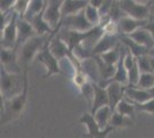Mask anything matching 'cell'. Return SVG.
Here are the masks:
<instances>
[{"label":"cell","instance_id":"1","mask_svg":"<svg viewBox=\"0 0 154 138\" xmlns=\"http://www.w3.org/2000/svg\"><path fill=\"white\" fill-rule=\"evenodd\" d=\"M0 94L5 99H11L16 97L24 90L26 79L28 77V68L23 69L22 72H12L1 67L0 72Z\"/></svg>","mask_w":154,"mask_h":138},{"label":"cell","instance_id":"2","mask_svg":"<svg viewBox=\"0 0 154 138\" xmlns=\"http://www.w3.org/2000/svg\"><path fill=\"white\" fill-rule=\"evenodd\" d=\"M28 101V77L26 79L24 90L16 97L5 99L1 97V124H7L22 115Z\"/></svg>","mask_w":154,"mask_h":138},{"label":"cell","instance_id":"3","mask_svg":"<svg viewBox=\"0 0 154 138\" xmlns=\"http://www.w3.org/2000/svg\"><path fill=\"white\" fill-rule=\"evenodd\" d=\"M50 36L51 35H36L17 48L20 65L23 67V69H26L29 63L32 62V60L37 58L38 53L46 45Z\"/></svg>","mask_w":154,"mask_h":138},{"label":"cell","instance_id":"4","mask_svg":"<svg viewBox=\"0 0 154 138\" xmlns=\"http://www.w3.org/2000/svg\"><path fill=\"white\" fill-rule=\"evenodd\" d=\"M53 33H52V35H53ZM51 36H50V38L47 40L46 45L43 47V50L38 53V55H37V58H36L40 63H43V65L45 66V68H46L45 77H50V76H53V75H57V74H61V72H62L61 67H60V60L52 53L51 48H50V39H51Z\"/></svg>","mask_w":154,"mask_h":138},{"label":"cell","instance_id":"5","mask_svg":"<svg viewBox=\"0 0 154 138\" xmlns=\"http://www.w3.org/2000/svg\"><path fill=\"white\" fill-rule=\"evenodd\" d=\"M120 7L124 15H128L135 19L148 20L152 14V9L148 5H143L135 0H122L120 1Z\"/></svg>","mask_w":154,"mask_h":138},{"label":"cell","instance_id":"6","mask_svg":"<svg viewBox=\"0 0 154 138\" xmlns=\"http://www.w3.org/2000/svg\"><path fill=\"white\" fill-rule=\"evenodd\" d=\"M63 0H47V4L44 9V17L54 31H59L62 22L61 6Z\"/></svg>","mask_w":154,"mask_h":138},{"label":"cell","instance_id":"7","mask_svg":"<svg viewBox=\"0 0 154 138\" xmlns=\"http://www.w3.org/2000/svg\"><path fill=\"white\" fill-rule=\"evenodd\" d=\"M79 122L84 124L88 129V133H86V137H92V138H106L108 136L110 132L114 131V127H108L107 129H100V127L97 122L94 115L91 112L89 113H84L83 115L79 118Z\"/></svg>","mask_w":154,"mask_h":138},{"label":"cell","instance_id":"8","mask_svg":"<svg viewBox=\"0 0 154 138\" xmlns=\"http://www.w3.org/2000/svg\"><path fill=\"white\" fill-rule=\"evenodd\" d=\"M17 19L19 15L14 12L9 22L1 29V47L5 48L17 47Z\"/></svg>","mask_w":154,"mask_h":138},{"label":"cell","instance_id":"9","mask_svg":"<svg viewBox=\"0 0 154 138\" xmlns=\"http://www.w3.org/2000/svg\"><path fill=\"white\" fill-rule=\"evenodd\" d=\"M61 26L71 29V30H77V31H88V30H91L94 26L91 24L90 21L86 19L84 11H82L75 15L63 17L61 22Z\"/></svg>","mask_w":154,"mask_h":138},{"label":"cell","instance_id":"10","mask_svg":"<svg viewBox=\"0 0 154 138\" xmlns=\"http://www.w3.org/2000/svg\"><path fill=\"white\" fill-rule=\"evenodd\" d=\"M0 57H1V67H4L6 70L12 72H22L19 61L17 47H15V48L1 47Z\"/></svg>","mask_w":154,"mask_h":138},{"label":"cell","instance_id":"11","mask_svg":"<svg viewBox=\"0 0 154 138\" xmlns=\"http://www.w3.org/2000/svg\"><path fill=\"white\" fill-rule=\"evenodd\" d=\"M127 48V47H125ZM124 66L128 70L129 75V85L136 86L139 77H140V70H139V66H138V61H137V57H135L132 53L129 51L128 48L125 50V54H124Z\"/></svg>","mask_w":154,"mask_h":138},{"label":"cell","instance_id":"12","mask_svg":"<svg viewBox=\"0 0 154 138\" xmlns=\"http://www.w3.org/2000/svg\"><path fill=\"white\" fill-rule=\"evenodd\" d=\"M120 40H121V37L119 38V35H107V33H103V37L98 40V43L92 48V55L93 57L100 55V54H103V53L114 48L115 46H117L121 43Z\"/></svg>","mask_w":154,"mask_h":138},{"label":"cell","instance_id":"13","mask_svg":"<svg viewBox=\"0 0 154 138\" xmlns=\"http://www.w3.org/2000/svg\"><path fill=\"white\" fill-rule=\"evenodd\" d=\"M146 22H147V20H140V19H135V17H131L128 15H124L117 21L120 36H128L134 31H136L137 29L145 26Z\"/></svg>","mask_w":154,"mask_h":138},{"label":"cell","instance_id":"14","mask_svg":"<svg viewBox=\"0 0 154 138\" xmlns=\"http://www.w3.org/2000/svg\"><path fill=\"white\" fill-rule=\"evenodd\" d=\"M36 35L37 32H36L31 22L26 20L24 17L19 16V19H17V48Z\"/></svg>","mask_w":154,"mask_h":138},{"label":"cell","instance_id":"15","mask_svg":"<svg viewBox=\"0 0 154 138\" xmlns=\"http://www.w3.org/2000/svg\"><path fill=\"white\" fill-rule=\"evenodd\" d=\"M125 87H127V85H124L122 83H119V82H109L106 86L109 97V106L112 107L113 111H115L116 105L124 98Z\"/></svg>","mask_w":154,"mask_h":138},{"label":"cell","instance_id":"16","mask_svg":"<svg viewBox=\"0 0 154 138\" xmlns=\"http://www.w3.org/2000/svg\"><path fill=\"white\" fill-rule=\"evenodd\" d=\"M124 97L132 103H144V101H147L149 99L154 98L148 90L132 85H127Z\"/></svg>","mask_w":154,"mask_h":138},{"label":"cell","instance_id":"17","mask_svg":"<svg viewBox=\"0 0 154 138\" xmlns=\"http://www.w3.org/2000/svg\"><path fill=\"white\" fill-rule=\"evenodd\" d=\"M88 5H89V0H63L62 6H61L62 19L66 16L75 15L82 12Z\"/></svg>","mask_w":154,"mask_h":138},{"label":"cell","instance_id":"18","mask_svg":"<svg viewBox=\"0 0 154 138\" xmlns=\"http://www.w3.org/2000/svg\"><path fill=\"white\" fill-rule=\"evenodd\" d=\"M107 105H109V97H108L107 89L101 85H99V84H97V83H94V99H93V103H92V107H91L90 112L92 114H94L100 107Z\"/></svg>","mask_w":154,"mask_h":138},{"label":"cell","instance_id":"19","mask_svg":"<svg viewBox=\"0 0 154 138\" xmlns=\"http://www.w3.org/2000/svg\"><path fill=\"white\" fill-rule=\"evenodd\" d=\"M131 39H134L136 43L140 44V45L145 46L147 48H152L154 46V38L153 36L151 35V32L148 31L145 26H141L139 29H137L136 31H134L132 33L128 35Z\"/></svg>","mask_w":154,"mask_h":138},{"label":"cell","instance_id":"20","mask_svg":"<svg viewBox=\"0 0 154 138\" xmlns=\"http://www.w3.org/2000/svg\"><path fill=\"white\" fill-rule=\"evenodd\" d=\"M125 46H124V48H123V53H122V57H121V59L120 61L117 62V65H116V70H115V74L113 75V77L109 79L108 82L106 83V85L105 87L107 86L109 82H119V83H122L124 85H129V75H128V70H127V68L124 66V54H125Z\"/></svg>","mask_w":154,"mask_h":138},{"label":"cell","instance_id":"21","mask_svg":"<svg viewBox=\"0 0 154 138\" xmlns=\"http://www.w3.org/2000/svg\"><path fill=\"white\" fill-rule=\"evenodd\" d=\"M30 22L32 23V26L35 28L37 35H52L53 32H57V31H54L52 29L51 26L48 24V22L45 20V17H44V11L40 12L39 14H37Z\"/></svg>","mask_w":154,"mask_h":138},{"label":"cell","instance_id":"22","mask_svg":"<svg viewBox=\"0 0 154 138\" xmlns=\"http://www.w3.org/2000/svg\"><path fill=\"white\" fill-rule=\"evenodd\" d=\"M113 109L109 105L103 106L97 111L93 115L96 118L98 124L100 127V129H107L108 127H110V118H112V114H113Z\"/></svg>","mask_w":154,"mask_h":138},{"label":"cell","instance_id":"23","mask_svg":"<svg viewBox=\"0 0 154 138\" xmlns=\"http://www.w3.org/2000/svg\"><path fill=\"white\" fill-rule=\"evenodd\" d=\"M121 43L135 57H140V55H144V54H148V52H149V48L136 43L135 40L131 39L129 36H121Z\"/></svg>","mask_w":154,"mask_h":138},{"label":"cell","instance_id":"24","mask_svg":"<svg viewBox=\"0 0 154 138\" xmlns=\"http://www.w3.org/2000/svg\"><path fill=\"white\" fill-rule=\"evenodd\" d=\"M46 4H47V0H30L28 9H26L23 17L28 21H31L37 14H39L45 9Z\"/></svg>","mask_w":154,"mask_h":138},{"label":"cell","instance_id":"25","mask_svg":"<svg viewBox=\"0 0 154 138\" xmlns=\"http://www.w3.org/2000/svg\"><path fill=\"white\" fill-rule=\"evenodd\" d=\"M134 124V120L127 116V115H123L120 114L119 112L114 111L112 114V118H110V125L114 127V128H128Z\"/></svg>","mask_w":154,"mask_h":138},{"label":"cell","instance_id":"26","mask_svg":"<svg viewBox=\"0 0 154 138\" xmlns=\"http://www.w3.org/2000/svg\"><path fill=\"white\" fill-rule=\"evenodd\" d=\"M84 13H85V16H86V19L90 21L91 24H93V26H99V24H101V21H103V16H101V13H100V11L96 8V7H93L92 5H88V6L85 7V9H84Z\"/></svg>","mask_w":154,"mask_h":138},{"label":"cell","instance_id":"27","mask_svg":"<svg viewBox=\"0 0 154 138\" xmlns=\"http://www.w3.org/2000/svg\"><path fill=\"white\" fill-rule=\"evenodd\" d=\"M115 111L116 112H119L120 114H123V115H127V116L132 118V115L135 114V112L137 111V109H136L134 103L130 101L129 99H127L125 97H124V98L116 105Z\"/></svg>","mask_w":154,"mask_h":138},{"label":"cell","instance_id":"28","mask_svg":"<svg viewBox=\"0 0 154 138\" xmlns=\"http://www.w3.org/2000/svg\"><path fill=\"white\" fill-rule=\"evenodd\" d=\"M79 92L82 93V96L84 97V99L86 100L89 107H92V103H93V99H94V82L89 81L86 82L84 85H82L79 89Z\"/></svg>","mask_w":154,"mask_h":138},{"label":"cell","instance_id":"29","mask_svg":"<svg viewBox=\"0 0 154 138\" xmlns=\"http://www.w3.org/2000/svg\"><path fill=\"white\" fill-rule=\"evenodd\" d=\"M154 85V72H141L140 77H139V81L137 83L138 87L140 89H146V90H149L151 87H153Z\"/></svg>","mask_w":154,"mask_h":138},{"label":"cell","instance_id":"30","mask_svg":"<svg viewBox=\"0 0 154 138\" xmlns=\"http://www.w3.org/2000/svg\"><path fill=\"white\" fill-rule=\"evenodd\" d=\"M137 61H138V66H139L140 72H152V62H151V55L149 54H144L140 57H137Z\"/></svg>","mask_w":154,"mask_h":138},{"label":"cell","instance_id":"31","mask_svg":"<svg viewBox=\"0 0 154 138\" xmlns=\"http://www.w3.org/2000/svg\"><path fill=\"white\" fill-rule=\"evenodd\" d=\"M91 81L89 78V76L86 75V72H84L83 69L81 68V69H76L75 72H74V75H72V82H74V84L76 85V87H81L82 85H84L86 82H89Z\"/></svg>","mask_w":154,"mask_h":138},{"label":"cell","instance_id":"32","mask_svg":"<svg viewBox=\"0 0 154 138\" xmlns=\"http://www.w3.org/2000/svg\"><path fill=\"white\" fill-rule=\"evenodd\" d=\"M134 105L138 112L154 114V98L149 99L147 101H144V103H134Z\"/></svg>","mask_w":154,"mask_h":138},{"label":"cell","instance_id":"33","mask_svg":"<svg viewBox=\"0 0 154 138\" xmlns=\"http://www.w3.org/2000/svg\"><path fill=\"white\" fill-rule=\"evenodd\" d=\"M29 2H30V0H17L13 8V11L19 15L20 17H23L26 12V9H28Z\"/></svg>","mask_w":154,"mask_h":138},{"label":"cell","instance_id":"34","mask_svg":"<svg viewBox=\"0 0 154 138\" xmlns=\"http://www.w3.org/2000/svg\"><path fill=\"white\" fill-rule=\"evenodd\" d=\"M17 0H0V11L1 13H6L9 11H13L14 6Z\"/></svg>","mask_w":154,"mask_h":138},{"label":"cell","instance_id":"35","mask_svg":"<svg viewBox=\"0 0 154 138\" xmlns=\"http://www.w3.org/2000/svg\"><path fill=\"white\" fill-rule=\"evenodd\" d=\"M145 28L147 29L148 31L151 32V35L153 36L154 38V15L153 14H151V16H149V19L147 20V22H146V24H145Z\"/></svg>","mask_w":154,"mask_h":138},{"label":"cell","instance_id":"36","mask_svg":"<svg viewBox=\"0 0 154 138\" xmlns=\"http://www.w3.org/2000/svg\"><path fill=\"white\" fill-rule=\"evenodd\" d=\"M89 4L100 11V8H101V7L103 6V4H105V0H89Z\"/></svg>","mask_w":154,"mask_h":138},{"label":"cell","instance_id":"37","mask_svg":"<svg viewBox=\"0 0 154 138\" xmlns=\"http://www.w3.org/2000/svg\"><path fill=\"white\" fill-rule=\"evenodd\" d=\"M135 1L139 2V4H143V5H148V4L152 2V0H135Z\"/></svg>","mask_w":154,"mask_h":138},{"label":"cell","instance_id":"38","mask_svg":"<svg viewBox=\"0 0 154 138\" xmlns=\"http://www.w3.org/2000/svg\"><path fill=\"white\" fill-rule=\"evenodd\" d=\"M148 54L151 55V57H154V46L149 50V52H148Z\"/></svg>","mask_w":154,"mask_h":138},{"label":"cell","instance_id":"39","mask_svg":"<svg viewBox=\"0 0 154 138\" xmlns=\"http://www.w3.org/2000/svg\"><path fill=\"white\" fill-rule=\"evenodd\" d=\"M151 62H152V72H154V57H151Z\"/></svg>","mask_w":154,"mask_h":138},{"label":"cell","instance_id":"40","mask_svg":"<svg viewBox=\"0 0 154 138\" xmlns=\"http://www.w3.org/2000/svg\"><path fill=\"white\" fill-rule=\"evenodd\" d=\"M148 91L151 92V93H152V96H153V97H154V85H153V87H151V89H149Z\"/></svg>","mask_w":154,"mask_h":138},{"label":"cell","instance_id":"41","mask_svg":"<svg viewBox=\"0 0 154 138\" xmlns=\"http://www.w3.org/2000/svg\"><path fill=\"white\" fill-rule=\"evenodd\" d=\"M151 9H152V14L154 15V5H153L152 7H151Z\"/></svg>","mask_w":154,"mask_h":138},{"label":"cell","instance_id":"42","mask_svg":"<svg viewBox=\"0 0 154 138\" xmlns=\"http://www.w3.org/2000/svg\"><path fill=\"white\" fill-rule=\"evenodd\" d=\"M116 1H119V2H120V1H122V0H116Z\"/></svg>","mask_w":154,"mask_h":138}]
</instances>
